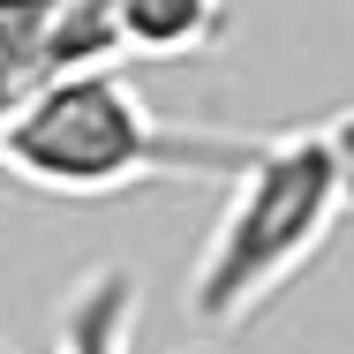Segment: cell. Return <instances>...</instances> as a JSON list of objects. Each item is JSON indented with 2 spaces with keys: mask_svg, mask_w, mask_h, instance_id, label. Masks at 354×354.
Instances as JSON below:
<instances>
[{
  "mask_svg": "<svg viewBox=\"0 0 354 354\" xmlns=\"http://www.w3.org/2000/svg\"><path fill=\"white\" fill-rule=\"evenodd\" d=\"M354 218V113L257 136L226 174V204L189 264V324L204 339H234L301 279L332 234Z\"/></svg>",
  "mask_w": 354,
  "mask_h": 354,
  "instance_id": "6da1fadb",
  "label": "cell"
},
{
  "mask_svg": "<svg viewBox=\"0 0 354 354\" xmlns=\"http://www.w3.org/2000/svg\"><path fill=\"white\" fill-rule=\"evenodd\" d=\"M257 136L166 121L113 61L46 75L0 113V174L38 196H121L143 181H226Z\"/></svg>",
  "mask_w": 354,
  "mask_h": 354,
  "instance_id": "7a4b0ae2",
  "label": "cell"
},
{
  "mask_svg": "<svg viewBox=\"0 0 354 354\" xmlns=\"http://www.w3.org/2000/svg\"><path fill=\"white\" fill-rule=\"evenodd\" d=\"M83 61H113V38L91 0H0V113Z\"/></svg>",
  "mask_w": 354,
  "mask_h": 354,
  "instance_id": "3957f363",
  "label": "cell"
},
{
  "mask_svg": "<svg viewBox=\"0 0 354 354\" xmlns=\"http://www.w3.org/2000/svg\"><path fill=\"white\" fill-rule=\"evenodd\" d=\"M91 8L113 53H136V61H189L226 30V0H91Z\"/></svg>",
  "mask_w": 354,
  "mask_h": 354,
  "instance_id": "277c9868",
  "label": "cell"
},
{
  "mask_svg": "<svg viewBox=\"0 0 354 354\" xmlns=\"http://www.w3.org/2000/svg\"><path fill=\"white\" fill-rule=\"evenodd\" d=\"M53 354H136V279H129L121 264L91 272V279L61 301Z\"/></svg>",
  "mask_w": 354,
  "mask_h": 354,
  "instance_id": "5b68a950",
  "label": "cell"
}]
</instances>
